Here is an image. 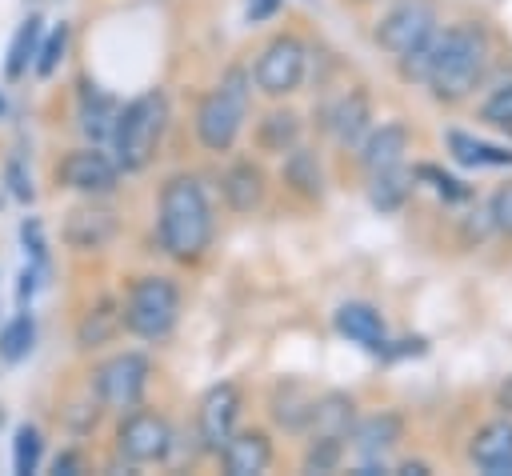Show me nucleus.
<instances>
[{
    "mask_svg": "<svg viewBox=\"0 0 512 476\" xmlns=\"http://www.w3.org/2000/svg\"><path fill=\"white\" fill-rule=\"evenodd\" d=\"M36 48H40V20L36 16H28L24 24H20V32H16V40H12V48H8V64H4V72L16 80V76H24V68L36 60Z\"/></svg>",
    "mask_w": 512,
    "mask_h": 476,
    "instance_id": "26",
    "label": "nucleus"
},
{
    "mask_svg": "<svg viewBox=\"0 0 512 476\" xmlns=\"http://www.w3.org/2000/svg\"><path fill=\"white\" fill-rule=\"evenodd\" d=\"M32 340H36V328L28 316H16L4 332H0V356L4 360H24L32 352Z\"/></svg>",
    "mask_w": 512,
    "mask_h": 476,
    "instance_id": "29",
    "label": "nucleus"
},
{
    "mask_svg": "<svg viewBox=\"0 0 512 476\" xmlns=\"http://www.w3.org/2000/svg\"><path fill=\"white\" fill-rule=\"evenodd\" d=\"M116 100L112 96H104V92H84V100H80V128L92 136V140H108L112 136V124H116Z\"/></svg>",
    "mask_w": 512,
    "mask_h": 476,
    "instance_id": "24",
    "label": "nucleus"
},
{
    "mask_svg": "<svg viewBox=\"0 0 512 476\" xmlns=\"http://www.w3.org/2000/svg\"><path fill=\"white\" fill-rule=\"evenodd\" d=\"M304 80V44L296 36H276L256 56V84L268 96H288Z\"/></svg>",
    "mask_w": 512,
    "mask_h": 476,
    "instance_id": "7",
    "label": "nucleus"
},
{
    "mask_svg": "<svg viewBox=\"0 0 512 476\" xmlns=\"http://www.w3.org/2000/svg\"><path fill=\"white\" fill-rule=\"evenodd\" d=\"M416 172H420L424 180H436V192H440V196H448V200H464V196H468V192L460 188V180H452V176H440V172H436V168H428V164H420Z\"/></svg>",
    "mask_w": 512,
    "mask_h": 476,
    "instance_id": "35",
    "label": "nucleus"
},
{
    "mask_svg": "<svg viewBox=\"0 0 512 476\" xmlns=\"http://www.w3.org/2000/svg\"><path fill=\"white\" fill-rule=\"evenodd\" d=\"M408 188H412V176L396 164V168L372 172L368 200H372V208H380V212H400V208H404V200H408Z\"/></svg>",
    "mask_w": 512,
    "mask_h": 476,
    "instance_id": "22",
    "label": "nucleus"
},
{
    "mask_svg": "<svg viewBox=\"0 0 512 476\" xmlns=\"http://www.w3.org/2000/svg\"><path fill=\"white\" fill-rule=\"evenodd\" d=\"M56 472H64V476H72V472H76V456H72V452H64V456H56Z\"/></svg>",
    "mask_w": 512,
    "mask_h": 476,
    "instance_id": "37",
    "label": "nucleus"
},
{
    "mask_svg": "<svg viewBox=\"0 0 512 476\" xmlns=\"http://www.w3.org/2000/svg\"><path fill=\"white\" fill-rule=\"evenodd\" d=\"M244 112H248V76L240 68H232L220 88H212L200 108H196V136L208 152H228L240 136V124H244Z\"/></svg>",
    "mask_w": 512,
    "mask_h": 476,
    "instance_id": "4",
    "label": "nucleus"
},
{
    "mask_svg": "<svg viewBox=\"0 0 512 476\" xmlns=\"http://www.w3.org/2000/svg\"><path fill=\"white\" fill-rule=\"evenodd\" d=\"M212 240V208L192 176H176L160 192V244L176 260H192Z\"/></svg>",
    "mask_w": 512,
    "mask_h": 476,
    "instance_id": "1",
    "label": "nucleus"
},
{
    "mask_svg": "<svg viewBox=\"0 0 512 476\" xmlns=\"http://www.w3.org/2000/svg\"><path fill=\"white\" fill-rule=\"evenodd\" d=\"M180 316V292L168 276H144L132 284L128 304H124V324L140 340H164L176 328Z\"/></svg>",
    "mask_w": 512,
    "mask_h": 476,
    "instance_id": "5",
    "label": "nucleus"
},
{
    "mask_svg": "<svg viewBox=\"0 0 512 476\" xmlns=\"http://www.w3.org/2000/svg\"><path fill=\"white\" fill-rule=\"evenodd\" d=\"M56 176L64 180V188L84 192V196H108L120 180V168L112 156H104L100 148H76L60 160Z\"/></svg>",
    "mask_w": 512,
    "mask_h": 476,
    "instance_id": "9",
    "label": "nucleus"
},
{
    "mask_svg": "<svg viewBox=\"0 0 512 476\" xmlns=\"http://www.w3.org/2000/svg\"><path fill=\"white\" fill-rule=\"evenodd\" d=\"M488 216H492V224L500 232H512V184H500L496 188V196L488 204Z\"/></svg>",
    "mask_w": 512,
    "mask_h": 476,
    "instance_id": "34",
    "label": "nucleus"
},
{
    "mask_svg": "<svg viewBox=\"0 0 512 476\" xmlns=\"http://www.w3.org/2000/svg\"><path fill=\"white\" fill-rule=\"evenodd\" d=\"M336 460H340V440H332V436H312V448H308V456H304V468H308V472H328V468H336Z\"/></svg>",
    "mask_w": 512,
    "mask_h": 476,
    "instance_id": "32",
    "label": "nucleus"
},
{
    "mask_svg": "<svg viewBox=\"0 0 512 476\" xmlns=\"http://www.w3.org/2000/svg\"><path fill=\"white\" fill-rule=\"evenodd\" d=\"M164 120H168V104H164L160 92H144V96L128 100L116 112V124H112V136H108L112 152H116L112 156L116 168L140 172L152 160V152H156V144L164 136Z\"/></svg>",
    "mask_w": 512,
    "mask_h": 476,
    "instance_id": "3",
    "label": "nucleus"
},
{
    "mask_svg": "<svg viewBox=\"0 0 512 476\" xmlns=\"http://www.w3.org/2000/svg\"><path fill=\"white\" fill-rule=\"evenodd\" d=\"M484 56H488L484 32L480 28H468V24H456L444 36L432 40V64H428V80L424 84L440 100H460L480 80Z\"/></svg>",
    "mask_w": 512,
    "mask_h": 476,
    "instance_id": "2",
    "label": "nucleus"
},
{
    "mask_svg": "<svg viewBox=\"0 0 512 476\" xmlns=\"http://www.w3.org/2000/svg\"><path fill=\"white\" fill-rule=\"evenodd\" d=\"M472 464L492 472V476H504L512 472V420H492L476 432L472 440Z\"/></svg>",
    "mask_w": 512,
    "mask_h": 476,
    "instance_id": "14",
    "label": "nucleus"
},
{
    "mask_svg": "<svg viewBox=\"0 0 512 476\" xmlns=\"http://www.w3.org/2000/svg\"><path fill=\"white\" fill-rule=\"evenodd\" d=\"M40 448H44L40 432H36L32 424H20V428H16V440H12V468H16L20 476L36 472V464H40Z\"/></svg>",
    "mask_w": 512,
    "mask_h": 476,
    "instance_id": "28",
    "label": "nucleus"
},
{
    "mask_svg": "<svg viewBox=\"0 0 512 476\" xmlns=\"http://www.w3.org/2000/svg\"><path fill=\"white\" fill-rule=\"evenodd\" d=\"M260 196H264V176H260L256 164L240 160V164H232V168L224 172V200H228V208L252 212V208L260 204Z\"/></svg>",
    "mask_w": 512,
    "mask_h": 476,
    "instance_id": "18",
    "label": "nucleus"
},
{
    "mask_svg": "<svg viewBox=\"0 0 512 476\" xmlns=\"http://www.w3.org/2000/svg\"><path fill=\"white\" fill-rule=\"evenodd\" d=\"M448 148L460 164L468 168H492V164H512V148H496V144H484L468 132H448Z\"/></svg>",
    "mask_w": 512,
    "mask_h": 476,
    "instance_id": "23",
    "label": "nucleus"
},
{
    "mask_svg": "<svg viewBox=\"0 0 512 476\" xmlns=\"http://www.w3.org/2000/svg\"><path fill=\"white\" fill-rule=\"evenodd\" d=\"M240 416V392L236 384H216L208 388V396L200 400V440L208 452H220L236 428Z\"/></svg>",
    "mask_w": 512,
    "mask_h": 476,
    "instance_id": "11",
    "label": "nucleus"
},
{
    "mask_svg": "<svg viewBox=\"0 0 512 476\" xmlns=\"http://www.w3.org/2000/svg\"><path fill=\"white\" fill-rule=\"evenodd\" d=\"M284 176H288L292 188H300V192H308V196L320 192V168H316V160H312L308 152H292L288 164H284Z\"/></svg>",
    "mask_w": 512,
    "mask_h": 476,
    "instance_id": "30",
    "label": "nucleus"
},
{
    "mask_svg": "<svg viewBox=\"0 0 512 476\" xmlns=\"http://www.w3.org/2000/svg\"><path fill=\"white\" fill-rule=\"evenodd\" d=\"M400 432H404L400 416H392V412L368 416L364 424H356V448H360L364 460H380V456L400 440Z\"/></svg>",
    "mask_w": 512,
    "mask_h": 476,
    "instance_id": "19",
    "label": "nucleus"
},
{
    "mask_svg": "<svg viewBox=\"0 0 512 476\" xmlns=\"http://www.w3.org/2000/svg\"><path fill=\"white\" fill-rule=\"evenodd\" d=\"M404 148H408V132H404V124H380V128L364 140V148H360V164H364L368 172L396 168V164L404 160Z\"/></svg>",
    "mask_w": 512,
    "mask_h": 476,
    "instance_id": "16",
    "label": "nucleus"
},
{
    "mask_svg": "<svg viewBox=\"0 0 512 476\" xmlns=\"http://www.w3.org/2000/svg\"><path fill=\"white\" fill-rule=\"evenodd\" d=\"M276 8H280V0H244V16H248V24H260V20L276 16Z\"/></svg>",
    "mask_w": 512,
    "mask_h": 476,
    "instance_id": "36",
    "label": "nucleus"
},
{
    "mask_svg": "<svg viewBox=\"0 0 512 476\" xmlns=\"http://www.w3.org/2000/svg\"><path fill=\"white\" fill-rule=\"evenodd\" d=\"M312 408H316V396H312L304 384H284V388H276V400H272V416H276L284 428H292V432L308 428V420H312Z\"/></svg>",
    "mask_w": 512,
    "mask_h": 476,
    "instance_id": "21",
    "label": "nucleus"
},
{
    "mask_svg": "<svg viewBox=\"0 0 512 476\" xmlns=\"http://www.w3.org/2000/svg\"><path fill=\"white\" fill-rule=\"evenodd\" d=\"M432 32H436V16H432V8L420 4V0H408V4L392 8V12L376 24V44L388 48L392 56H404V52L420 48Z\"/></svg>",
    "mask_w": 512,
    "mask_h": 476,
    "instance_id": "8",
    "label": "nucleus"
},
{
    "mask_svg": "<svg viewBox=\"0 0 512 476\" xmlns=\"http://www.w3.org/2000/svg\"><path fill=\"white\" fill-rule=\"evenodd\" d=\"M116 236V216L108 208H72L64 220V240L80 252H96Z\"/></svg>",
    "mask_w": 512,
    "mask_h": 476,
    "instance_id": "13",
    "label": "nucleus"
},
{
    "mask_svg": "<svg viewBox=\"0 0 512 476\" xmlns=\"http://www.w3.org/2000/svg\"><path fill=\"white\" fill-rule=\"evenodd\" d=\"M352 424H356V404L344 392H332V396L316 400L312 420H308L312 436H332V440H344L352 432Z\"/></svg>",
    "mask_w": 512,
    "mask_h": 476,
    "instance_id": "17",
    "label": "nucleus"
},
{
    "mask_svg": "<svg viewBox=\"0 0 512 476\" xmlns=\"http://www.w3.org/2000/svg\"><path fill=\"white\" fill-rule=\"evenodd\" d=\"M64 48H68V28L60 24V28H56L40 48H36V60H32V64H36V72H40V76L56 72V64L64 60Z\"/></svg>",
    "mask_w": 512,
    "mask_h": 476,
    "instance_id": "31",
    "label": "nucleus"
},
{
    "mask_svg": "<svg viewBox=\"0 0 512 476\" xmlns=\"http://www.w3.org/2000/svg\"><path fill=\"white\" fill-rule=\"evenodd\" d=\"M168 448H172V432H168V424H164L160 416H152V412H128V416H124V424H120V432H116V452H120L124 460H132V464H152V460H160Z\"/></svg>",
    "mask_w": 512,
    "mask_h": 476,
    "instance_id": "10",
    "label": "nucleus"
},
{
    "mask_svg": "<svg viewBox=\"0 0 512 476\" xmlns=\"http://www.w3.org/2000/svg\"><path fill=\"white\" fill-rule=\"evenodd\" d=\"M148 376H152V364L140 352H120L108 364H100V372H96V396H100L104 408L128 412V408L140 404V396L148 388Z\"/></svg>",
    "mask_w": 512,
    "mask_h": 476,
    "instance_id": "6",
    "label": "nucleus"
},
{
    "mask_svg": "<svg viewBox=\"0 0 512 476\" xmlns=\"http://www.w3.org/2000/svg\"><path fill=\"white\" fill-rule=\"evenodd\" d=\"M116 328H120L116 304H112V300H100L96 308L84 312V320H80V328H76V340H80V348H100V344L112 340Z\"/></svg>",
    "mask_w": 512,
    "mask_h": 476,
    "instance_id": "25",
    "label": "nucleus"
},
{
    "mask_svg": "<svg viewBox=\"0 0 512 476\" xmlns=\"http://www.w3.org/2000/svg\"><path fill=\"white\" fill-rule=\"evenodd\" d=\"M480 116L488 120V124H500V128H512V84H504V88H496L488 100H484V108H480Z\"/></svg>",
    "mask_w": 512,
    "mask_h": 476,
    "instance_id": "33",
    "label": "nucleus"
},
{
    "mask_svg": "<svg viewBox=\"0 0 512 476\" xmlns=\"http://www.w3.org/2000/svg\"><path fill=\"white\" fill-rule=\"evenodd\" d=\"M220 456H224V472L228 476H256V472L268 468L272 444H268L264 432H240V436H228Z\"/></svg>",
    "mask_w": 512,
    "mask_h": 476,
    "instance_id": "15",
    "label": "nucleus"
},
{
    "mask_svg": "<svg viewBox=\"0 0 512 476\" xmlns=\"http://www.w3.org/2000/svg\"><path fill=\"white\" fill-rule=\"evenodd\" d=\"M296 132H300V120L292 112H272L260 120V144L272 148V152H284L296 144Z\"/></svg>",
    "mask_w": 512,
    "mask_h": 476,
    "instance_id": "27",
    "label": "nucleus"
},
{
    "mask_svg": "<svg viewBox=\"0 0 512 476\" xmlns=\"http://www.w3.org/2000/svg\"><path fill=\"white\" fill-rule=\"evenodd\" d=\"M400 472H404V476H424L428 468H424V464H412V460H408V464H400Z\"/></svg>",
    "mask_w": 512,
    "mask_h": 476,
    "instance_id": "39",
    "label": "nucleus"
},
{
    "mask_svg": "<svg viewBox=\"0 0 512 476\" xmlns=\"http://www.w3.org/2000/svg\"><path fill=\"white\" fill-rule=\"evenodd\" d=\"M500 408H504V412H512V376H508V384L500 388Z\"/></svg>",
    "mask_w": 512,
    "mask_h": 476,
    "instance_id": "38",
    "label": "nucleus"
},
{
    "mask_svg": "<svg viewBox=\"0 0 512 476\" xmlns=\"http://www.w3.org/2000/svg\"><path fill=\"white\" fill-rule=\"evenodd\" d=\"M336 332L348 336L352 344L368 348V352H384L388 348V328L380 320V312L372 304H360V300H348L336 308Z\"/></svg>",
    "mask_w": 512,
    "mask_h": 476,
    "instance_id": "12",
    "label": "nucleus"
},
{
    "mask_svg": "<svg viewBox=\"0 0 512 476\" xmlns=\"http://www.w3.org/2000/svg\"><path fill=\"white\" fill-rule=\"evenodd\" d=\"M328 128H332V136H336L340 144H356V140L364 136V128H368V100H364V92L344 96V100L328 112Z\"/></svg>",
    "mask_w": 512,
    "mask_h": 476,
    "instance_id": "20",
    "label": "nucleus"
}]
</instances>
